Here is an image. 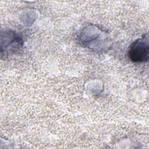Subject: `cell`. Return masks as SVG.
<instances>
[{
	"label": "cell",
	"mask_w": 149,
	"mask_h": 149,
	"mask_svg": "<svg viewBox=\"0 0 149 149\" xmlns=\"http://www.w3.org/2000/svg\"><path fill=\"white\" fill-rule=\"evenodd\" d=\"M148 40L147 34L137 39L130 45L128 50L129 59L134 63L146 62L149 55Z\"/></svg>",
	"instance_id": "obj_1"
}]
</instances>
